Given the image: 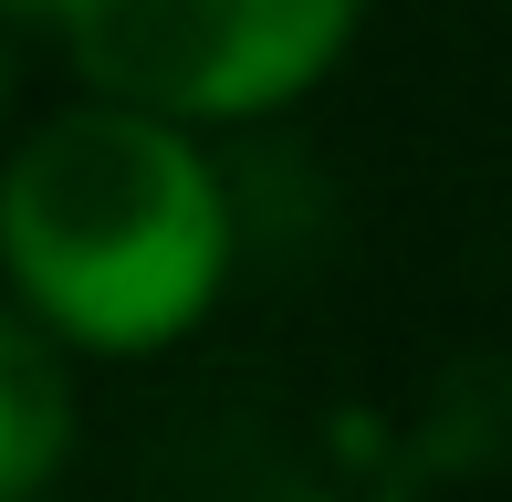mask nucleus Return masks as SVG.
I'll return each instance as SVG.
<instances>
[{
    "mask_svg": "<svg viewBox=\"0 0 512 502\" xmlns=\"http://www.w3.org/2000/svg\"><path fill=\"white\" fill-rule=\"evenodd\" d=\"M0 220H11L21 304L63 346H105V356L189 335L230 262L220 178L199 168L178 116H147L115 95L53 116L21 147Z\"/></svg>",
    "mask_w": 512,
    "mask_h": 502,
    "instance_id": "nucleus-1",
    "label": "nucleus"
},
{
    "mask_svg": "<svg viewBox=\"0 0 512 502\" xmlns=\"http://www.w3.org/2000/svg\"><path fill=\"white\" fill-rule=\"evenodd\" d=\"M63 53L115 105L230 126L293 105L356 32V0H63Z\"/></svg>",
    "mask_w": 512,
    "mask_h": 502,
    "instance_id": "nucleus-2",
    "label": "nucleus"
},
{
    "mask_svg": "<svg viewBox=\"0 0 512 502\" xmlns=\"http://www.w3.org/2000/svg\"><path fill=\"white\" fill-rule=\"evenodd\" d=\"M0 398H11V419H0V492L32 502L63 461V367L32 325L0 335Z\"/></svg>",
    "mask_w": 512,
    "mask_h": 502,
    "instance_id": "nucleus-3",
    "label": "nucleus"
},
{
    "mask_svg": "<svg viewBox=\"0 0 512 502\" xmlns=\"http://www.w3.org/2000/svg\"><path fill=\"white\" fill-rule=\"evenodd\" d=\"M21 11H32V21H53V11H63V0H21Z\"/></svg>",
    "mask_w": 512,
    "mask_h": 502,
    "instance_id": "nucleus-4",
    "label": "nucleus"
}]
</instances>
